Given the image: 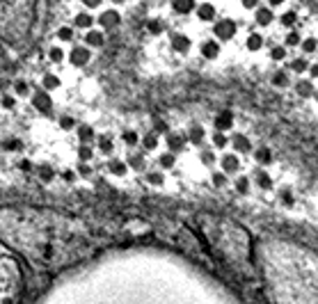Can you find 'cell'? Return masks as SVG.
Wrapping results in <instances>:
<instances>
[{
    "mask_svg": "<svg viewBox=\"0 0 318 304\" xmlns=\"http://www.w3.org/2000/svg\"><path fill=\"white\" fill-rule=\"evenodd\" d=\"M21 293V275L12 261H0V304H16Z\"/></svg>",
    "mask_w": 318,
    "mask_h": 304,
    "instance_id": "obj_1",
    "label": "cell"
},
{
    "mask_svg": "<svg viewBox=\"0 0 318 304\" xmlns=\"http://www.w3.org/2000/svg\"><path fill=\"white\" fill-rule=\"evenodd\" d=\"M238 32H241V23H238V19H234V16H229V14H220L218 21L213 23L211 30H208V35L213 39H218L220 44L234 41L238 37Z\"/></svg>",
    "mask_w": 318,
    "mask_h": 304,
    "instance_id": "obj_2",
    "label": "cell"
},
{
    "mask_svg": "<svg viewBox=\"0 0 318 304\" xmlns=\"http://www.w3.org/2000/svg\"><path fill=\"white\" fill-rule=\"evenodd\" d=\"M167 44H169V48H172V53H174V55H179V57H188L190 53L195 51L197 41L190 37L188 32L174 30V32H169V37H167Z\"/></svg>",
    "mask_w": 318,
    "mask_h": 304,
    "instance_id": "obj_3",
    "label": "cell"
},
{
    "mask_svg": "<svg viewBox=\"0 0 318 304\" xmlns=\"http://www.w3.org/2000/svg\"><path fill=\"white\" fill-rule=\"evenodd\" d=\"M92 55H94V53H92L90 48H85L83 44H74L67 51V64H69V69H74V71H83V69L92 62Z\"/></svg>",
    "mask_w": 318,
    "mask_h": 304,
    "instance_id": "obj_4",
    "label": "cell"
},
{
    "mask_svg": "<svg viewBox=\"0 0 318 304\" xmlns=\"http://www.w3.org/2000/svg\"><path fill=\"white\" fill-rule=\"evenodd\" d=\"M195 51L199 53V57H202V59H206V62H213V59L220 57V53H222V44H220L218 39H213L211 35H204L202 39H197Z\"/></svg>",
    "mask_w": 318,
    "mask_h": 304,
    "instance_id": "obj_5",
    "label": "cell"
},
{
    "mask_svg": "<svg viewBox=\"0 0 318 304\" xmlns=\"http://www.w3.org/2000/svg\"><path fill=\"white\" fill-rule=\"evenodd\" d=\"M218 170L224 171L229 178L231 176H241L243 174V158L234 151H224L222 156H220V163H218Z\"/></svg>",
    "mask_w": 318,
    "mask_h": 304,
    "instance_id": "obj_6",
    "label": "cell"
},
{
    "mask_svg": "<svg viewBox=\"0 0 318 304\" xmlns=\"http://www.w3.org/2000/svg\"><path fill=\"white\" fill-rule=\"evenodd\" d=\"M229 147L234 153L238 156H245V153H252L254 151V144H252V137L243 131H231L229 133Z\"/></svg>",
    "mask_w": 318,
    "mask_h": 304,
    "instance_id": "obj_7",
    "label": "cell"
},
{
    "mask_svg": "<svg viewBox=\"0 0 318 304\" xmlns=\"http://www.w3.org/2000/svg\"><path fill=\"white\" fill-rule=\"evenodd\" d=\"M218 16H220L218 5H213V2H197L192 19L197 23H202V25H213V23L218 21Z\"/></svg>",
    "mask_w": 318,
    "mask_h": 304,
    "instance_id": "obj_8",
    "label": "cell"
},
{
    "mask_svg": "<svg viewBox=\"0 0 318 304\" xmlns=\"http://www.w3.org/2000/svg\"><path fill=\"white\" fill-rule=\"evenodd\" d=\"M96 25H99V30H103V32H114V30H119L121 25V16L114 12V9H108L103 7V12H101L99 16H96Z\"/></svg>",
    "mask_w": 318,
    "mask_h": 304,
    "instance_id": "obj_9",
    "label": "cell"
},
{
    "mask_svg": "<svg viewBox=\"0 0 318 304\" xmlns=\"http://www.w3.org/2000/svg\"><path fill=\"white\" fill-rule=\"evenodd\" d=\"M284 64H286L284 71H286L288 76H298V78H302V76L309 71L311 62H309V57H304V55H291Z\"/></svg>",
    "mask_w": 318,
    "mask_h": 304,
    "instance_id": "obj_10",
    "label": "cell"
},
{
    "mask_svg": "<svg viewBox=\"0 0 318 304\" xmlns=\"http://www.w3.org/2000/svg\"><path fill=\"white\" fill-rule=\"evenodd\" d=\"M30 101H32V108L35 110H39L41 114H51V110H53V98H51V94L48 92H44V89H32L30 94Z\"/></svg>",
    "mask_w": 318,
    "mask_h": 304,
    "instance_id": "obj_11",
    "label": "cell"
},
{
    "mask_svg": "<svg viewBox=\"0 0 318 304\" xmlns=\"http://www.w3.org/2000/svg\"><path fill=\"white\" fill-rule=\"evenodd\" d=\"M80 44L85 46V48H90L92 53L94 51H101L103 46H106V32L99 28H92L87 30V32H83V41Z\"/></svg>",
    "mask_w": 318,
    "mask_h": 304,
    "instance_id": "obj_12",
    "label": "cell"
},
{
    "mask_svg": "<svg viewBox=\"0 0 318 304\" xmlns=\"http://www.w3.org/2000/svg\"><path fill=\"white\" fill-rule=\"evenodd\" d=\"M163 144L167 147V151H172V153H176V156H179L183 149L188 147V137H186V133H179V131H169V133L165 135Z\"/></svg>",
    "mask_w": 318,
    "mask_h": 304,
    "instance_id": "obj_13",
    "label": "cell"
},
{
    "mask_svg": "<svg viewBox=\"0 0 318 304\" xmlns=\"http://www.w3.org/2000/svg\"><path fill=\"white\" fill-rule=\"evenodd\" d=\"M268 37H265L263 32H259V30H252V32H247L245 35V48L250 53H261L268 48Z\"/></svg>",
    "mask_w": 318,
    "mask_h": 304,
    "instance_id": "obj_14",
    "label": "cell"
},
{
    "mask_svg": "<svg viewBox=\"0 0 318 304\" xmlns=\"http://www.w3.org/2000/svg\"><path fill=\"white\" fill-rule=\"evenodd\" d=\"M160 144H163V137H160L153 128L140 133V149H142L144 153H153V151H158Z\"/></svg>",
    "mask_w": 318,
    "mask_h": 304,
    "instance_id": "obj_15",
    "label": "cell"
},
{
    "mask_svg": "<svg viewBox=\"0 0 318 304\" xmlns=\"http://www.w3.org/2000/svg\"><path fill=\"white\" fill-rule=\"evenodd\" d=\"M275 19H277V7H270V5H259L254 12V23L259 28H270Z\"/></svg>",
    "mask_w": 318,
    "mask_h": 304,
    "instance_id": "obj_16",
    "label": "cell"
},
{
    "mask_svg": "<svg viewBox=\"0 0 318 304\" xmlns=\"http://www.w3.org/2000/svg\"><path fill=\"white\" fill-rule=\"evenodd\" d=\"M94 147H96L99 153H103V156H108V158H114V153H117V142H114V137L110 133H99L96 135Z\"/></svg>",
    "mask_w": 318,
    "mask_h": 304,
    "instance_id": "obj_17",
    "label": "cell"
},
{
    "mask_svg": "<svg viewBox=\"0 0 318 304\" xmlns=\"http://www.w3.org/2000/svg\"><path fill=\"white\" fill-rule=\"evenodd\" d=\"M106 171L112 178H124V176H129L131 170H129V165H126V160H124V156H114V158H108Z\"/></svg>",
    "mask_w": 318,
    "mask_h": 304,
    "instance_id": "obj_18",
    "label": "cell"
},
{
    "mask_svg": "<svg viewBox=\"0 0 318 304\" xmlns=\"http://www.w3.org/2000/svg\"><path fill=\"white\" fill-rule=\"evenodd\" d=\"M265 53H268V57L273 59V62H277V64H281V62H286V59L291 57V51H288L281 41H270L268 48H265Z\"/></svg>",
    "mask_w": 318,
    "mask_h": 304,
    "instance_id": "obj_19",
    "label": "cell"
},
{
    "mask_svg": "<svg viewBox=\"0 0 318 304\" xmlns=\"http://www.w3.org/2000/svg\"><path fill=\"white\" fill-rule=\"evenodd\" d=\"M213 131H222V133L234 131V114L229 110H220L218 114L213 117Z\"/></svg>",
    "mask_w": 318,
    "mask_h": 304,
    "instance_id": "obj_20",
    "label": "cell"
},
{
    "mask_svg": "<svg viewBox=\"0 0 318 304\" xmlns=\"http://www.w3.org/2000/svg\"><path fill=\"white\" fill-rule=\"evenodd\" d=\"M186 137H188L190 147H199V149L206 147V142H208V133H206L204 126H190Z\"/></svg>",
    "mask_w": 318,
    "mask_h": 304,
    "instance_id": "obj_21",
    "label": "cell"
},
{
    "mask_svg": "<svg viewBox=\"0 0 318 304\" xmlns=\"http://www.w3.org/2000/svg\"><path fill=\"white\" fill-rule=\"evenodd\" d=\"M176 165H179V156H176V153H172V151H167V149H163L158 156H156V167H158L160 171L174 170Z\"/></svg>",
    "mask_w": 318,
    "mask_h": 304,
    "instance_id": "obj_22",
    "label": "cell"
},
{
    "mask_svg": "<svg viewBox=\"0 0 318 304\" xmlns=\"http://www.w3.org/2000/svg\"><path fill=\"white\" fill-rule=\"evenodd\" d=\"M64 87V78H62L60 74H44L41 76V89L44 92H48V94H53V92H60V89Z\"/></svg>",
    "mask_w": 318,
    "mask_h": 304,
    "instance_id": "obj_23",
    "label": "cell"
},
{
    "mask_svg": "<svg viewBox=\"0 0 318 304\" xmlns=\"http://www.w3.org/2000/svg\"><path fill=\"white\" fill-rule=\"evenodd\" d=\"M197 160H199V165L202 167H206V170H213V167H218V163H220V156L213 151L211 147H202L197 151Z\"/></svg>",
    "mask_w": 318,
    "mask_h": 304,
    "instance_id": "obj_24",
    "label": "cell"
},
{
    "mask_svg": "<svg viewBox=\"0 0 318 304\" xmlns=\"http://www.w3.org/2000/svg\"><path fill=\"white\" fill-rule=\"evenodd\" d=\"M76 140L78 144H94V140H96V131H94V126H90V124H78L76 126Z\"/></svg>",
    "mask_w": 318,
    "mask_h": 304,
    "instance_id": "obj_25",
    "label": "cell"
},
{
    "mask_svg": "<svg viewBox=\"0 0 318 304\" xmlns=\"http://www.w3.org/2000/svg\"><path fill=\"white\" fill-rule=\"evenodd\" d=\"M208 147L218 153V151H227L229 149V133H222V131H213L208 135Z\"/></svg>",
    "mask_w": 318,
    "mask_h": 304,
    "instance_id": "obj_26",
    "label": "cell"
},
{
    "mask_svg": "<svg viewBox=\"0 0 318 304\" xmlns=\"http://www.w3.org/2000/svg\"><path fill=\"white\" fill-rule=\"evenodd\" d=\"M124 160H126V165H129V170H135V171H140V170H144V151L142 149H131L129 153L124 156Z\"/></svg>",
    "mask_w": 318,
    "mask_h": 304,
    "instance_id": "obj_27",
    "label": "cell"
},
{
    "mask_svg": "<svg viewBox=\"0 0 318 304\" xmlns=\"http://www.w3.org/2000/svg\"><path fill=\"white\" fill-rule=\"evenodd\" d=\"M46 57H48V62H51V64L60 67V64H64V62H67V51H64V46H62V44H53V46H48Z\"/></svg>",
    "mask_w": 318,
    "mask_h": 304,
    "instance_id": "obj_28",
    "label": "cell"
},
{
    "mask_svg": "<svg viewBox=\"0 0 318 304\" xmlns=\"http://www.w3.org/2000/svg\"><path fill=\"white\" fill-rule=\"evenodd\" d=\"M76 156H78V165L92 163L94 156H96V147H94V144H78V147H76Z\"/></svg>",
    "mask_w": 318,
    "mask_h": 304,
    "instance_id": "obj_29",
    "label": "cell"
},
{
    "mask_svg": "<svg viewBox=\"0 0 318 304\" xmlns=\"http://www.w3.org/2000/svg\"><path fill=\"white\" fill-rule=\"evenodd\" d=\"M252 183H257L261 190H273V186H275L273 176H270V171H268V170H261V167L254 171V178H252Z\"/></svg>",
    "mask_w": 318,
    "mask_h": 304,
    "instance_id": "obj_30",
    "label": "cell"
},
{
    "mask_svg": "<svg viewBox=\"0 0 318 304\" xmlns=\"http://www.w3.org/2000/svg\"><path fill=\"white\" fill-rule=\"evenodd\" d=\"M74 28L83 30V32H87V30L96 28V16H92L90 12H80V14L74 19Z\"/></svg>",
    "mask_w": 318,
    "mask_h": 304,
    "instance_id": "obj_31",
    "label": "cell"
},
{
    "mask_svg": "<svg viewBox=\"0 0 318 304\" xmlns=\"http://www.w3.org/2000/svg\"><path fill=\"white\" fill-rule=\"evenodd\" d=\"M252 156H254V160H257V165L261 167V170H265L268 165L273 163V151L268 147H257L254 151H252Z\"/></svg>",
    "mask_w": 318,
    "mask_h": 304,
    "instance_id": "obj_32",
    "label": "cell"
},
{
    "mask_svg": "<svg viewBox=\"0 0 318 304\" xmlns=\"http://www.w3.org/2000/svg\"><path fill=\"white\" fill-rule=\"evenodd\" d=\"M195 7H197V2H172L169 9H172L176 16H181V19H192Z\"/></svg>",
    "mask_w": 318,
    "mask_h": 304,
    "instance_id": "obj_33",
    "label": "cell"
},
{
    "mask_svg": "<svg viewBox=\"0 0 318 304\" xmlns=\"http://www.w3.org/2000/svg\"><path fill=\"white\" fill-rule=\"evenodd\" d=\"M121 142H124V147L129 149H137L140 147V133H137L135 128H124L121 131Z\"/></svg>",
    "mask_w": 318,
    "mask_h": 304,
    "instance_id": "obj_34",
    "label": "cell"
},
{
    "mask_svg": "<svg viewBox=\"0 0 318 304\" xmlns=\"http://www.w3.org/2000/svg\"><path fill=\"white\" fill-rule=\"evenodd\" d=\"M296 92H298V94H300L302 98L316 96V87H314V82L307 80V78H298V82H296Z\"/></svg>",
    "mask_w": 318,
    "mask_h": 304,
    "instance_id": "obj_35",
    "label": "cell"
},
{
    "mask_svg": "<svg viewBox=\"0 0 318 304\" xmlns=\"http://www.w3.org/2000/svg\"><path fill=\"white\" fill-rule=\"evenodd\" d=\"M234 190L241 197H247V194L252 192V178H247L245 174H241V176H236V181H234Z\"/></svg>",
    "mask_w": 318,
    "mask_h": 304,
    "instance_id": "obj_36",
    "label": "cell"
},
{
    "mask_svg": "<svg viewBox=\"0 0 318 304\" xmlns=\"http://www.w3.org/2000/svg\"><path fill=\"white\" fill-rule=\"evenodd\" d=\"M281 44L286 46L288 51H293V48H300V44H302V35H300L298 30H288L286 35H284V39H281Z\"/></svg>",
    "mask_w": 318,
    "mask_h": 304,
    "instance_id": "obj_37",
    "label": "cell"
},
{
    "mask_svg": "<svg viewBox=\"0 0 318 304\" xmlns=\"http://www.w3.org/2000/svg\"><path fill=\"white\" fill-rule=\"evenodd\" d=\"M55 37H57L60 44H74L76 41V30L69 28V25H60L57 32H55Z\"/></svg>",
    "mask_w": 318,
    "mask_h": 304,
    "instance_id": "obj_38",
    "label": "cell"
},
{
    "mask_svg": "<svg viewBox=\"0 0 318 304\" xmlns=\"http://www.w3.org/2000/svg\"><path fill=\"white\" fill-rule=\"evenodd\" d=\"M280 23L284 25L286 30H296V23H298V14L293 12V9H288V7H284V12H281L280 16Z\"/></svg>",
    "mask_w": 318,
    "mask_h": 304,
    "instance_id": "obj_39",
    "label": "cell"
},
{
    "mask_svg": "<svg viewBox=\"0 0 318 304\" xmlns=\"http://www.w3.org/2000/svg\"><path fill=\"white\" fill-rule=\"evenodd\" d=\"M300 51H302L304 57H309V55H316L318 53V39L316 37H302V44H300Z\"/></svg>",
    "mask_w": 318,
    "mask_h": 304,
    "instance_id": "obj_40",
    "label": "cell"
},
{
    "mask_svg": "<svg viewBox=\"0 0 318 304\" xmlns=\"http://www.w3.org/2000/svg\"><path fill=\"white\" fill-rule=\"evenodd\" d=\"M144 181H147L149 186H163V183H165V174L156 167V170H151V171H147V174H144Z\"/></svg>",
    "mask_w": 318,
    "mask_h": 304,
    "instance_id": "obj_41",
    "label": "cell"
},
{
    "mask_svg": "<svg viewBox=\"0 0 318 304\" xmlns=\"http://www.w3.org/2000/svg\"><path fill=\"white\" fill-rule=\"evenodd\" d=\"M78 121L71 114H60V119H57V128H62V131H76Z\"/></svg>",
    "mask_w": 318,
    "mask_h": 304,
    "instance_id": "obj_42",
    "label": "cell"
},
{
    "mask_svg": "<svg viewBox=\"0 0 318 304\" xmlns=\"http://www.w3.org/2000/svg\"><path fill=\"white\" fill-rule=\"evenodd\" d=\"M275 85V87L280 89H288V82H291V76L286 74V71H277V74L273 76V80H270Z\"/></svg>",
    "mask_w": 318,
    "mask_h": 304,
    "instance_id": "obj_43",
    "label": "cell"
},
{
    "mask_svg": "<svg viewBox=\"0 0 318 304\" xmlns=\"http://www.w3.org/2000/svg\"><path fill=\"white\" fill-rule=\"evenodd\" d=\"M211 181H213V186L215 188H227V183H229V176L224 174V171H220V170H215L211 174Z\"/></svg>",
    "mask_w": 318,
    "mask_h": 304,
    "instance_id": "obj_44",
    "label": "cell"
},
{
    "mask_svg": "<svg viewBox=\"0 0 318 304\" xmlns=\"http://www.w3.org/2000/svg\"><path fill=\"white\" fill-rule=\"evenodd\" d=\"M147 30L151 32L153 37H160V30H163V23H160V19H149V21H147Z\"/></svg>",
    "mask_w": 318,
    "mask_h": 304,
    "instance_id": "obj_45",
    "label": "cell"
},
{
    "mask_svg": "<svg viewBox=\"0 0 318 304\" xmlns=\"http://www.w3.org/2000/svg\"><path fill=\"white\" fill-rule=\"evenodd\" d=\"M14 89H16V94H19V96H30V94H32V87L25 80H19L14 85Z\"/></svg>",
    "mask_w": 318,
    "mask_h": 304,
    "instance_id": "obj_46",
    "label": "cell"
},
{
    "mask_svg": "<svg viewBox=\"0 0 318 304\" xmlns=\"http://www.w3.org/2000/svg\"><path fill=\"white\" fill-rule=\"evenodd\" d=\"M307 76H309V80H318V62H311L309 64V71H307Z\"/></svg>",
    "mask_w": 318,
    "mask_h": 304,
    "instance_id": "obj_47",
    "label": "cell"
},
{
    "mask_svg": "<svg viewBox=\"0 0 318 304\" xmlns=\"http://www.w3.org/2000/svg\"><path fill=\"white\" fill-rule=\"evenodd\" d=\"M39 171H41V176H44V181H51V178H53V170H48V167H44V165L39 167Z\"/></svg>",
    "mask_w": 318,
    "mask_h": 304,
    "instance_id": "obj_48",
    "label": "cell"
},
{
    "mask_svg": "<svg viewBox=\"0 0 318 304\" xmlns=\"http://www.w3.org/2000/svg\"><path fill=\"white\" fill-rule=\"evenodd\" d=\"M62 176L67 178V181H74V178H76V174H74V171H64V174H62Z\"/></svg>",
    "mask_w": 318,
    "mask_h": 304,
    "instance_id": "obj_49",
    "label": "cell"
},
{
    "mask_svg": "<svg viewBox=\"0 0 318 304\" xmlns=\"http://www.w3.org/2000/svg\"><path fill=\"white\" fill-rule=\"evenodd\" d=\"M316 96H318V94H316Z\"/></svg>",
    "mask_w": 318,
    "mask_h": 304,
    "instance_id": "obj_50",
    "label": "cell"
}]
</instances>
